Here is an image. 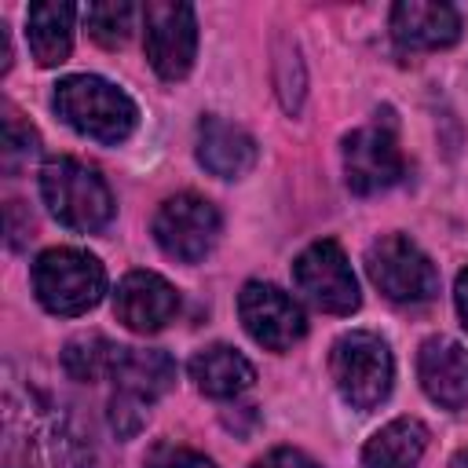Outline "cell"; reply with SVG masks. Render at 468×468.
Instances as JSON below:
<instances>
[{
    "mask_svg": "<svg viewBox=\"0 0 468 468\" xmlns=\"http://www.w3.org/2000/svg\"><path fill=\"white\" fill-rule=\"evenodd\" d=\"M197 161L219 179H238L256 165V139L223 117H201Z\"/></svg>",
    "mask_w": 468,
    "mask_h": 468,
    "instance_id": "15",
    "label": "cell"
},
{
    "mask_svg": "<svg viewBox=\"0 0 468 468\" xmlns=\"http://www.w3.org/2000/svg\"><path fill=\"white\" fill-rule=\"evenodd\" d=\"M37 150H40L37 132L22 121V113L15 106H4V168L15 172L29 157H37Z\"/></svg>",
    "mask_w": 468,
    "mask_h": 468,
    "instance_id": "21",
    "label": "cell"
},
{
    "mask_svg": "<svg viewBox=\"0 0 468 468\" xmlns=\"http://www.w3.org/2000/svg\"><path fill=\"white\" fill-rule=\"evenodd\" d=\"M0 55H4L0 73H7V69H11V33H7V26H4V22H0Z\"/></svg>",
    "mask_w": 468,
    "mask_h": 468,
    "instance_id": "26",
    "label": "cell"
},
{
    "mask_svg": "<svg viewBox=\"0 0 468 468\" xmlns=\"http://www.w3.org/2000/svg\"><path fill=\"white\" fill-rule=\"evenodd\" d=\"M146 468H216L205 453H194V450H183V446H165L150 457Z\"/></svg>",
    "mask_w": 468,
    "mask_h": 468,
    "instance_id": "22",
    "label": "cell"
},
{
    "mask_svg": "<svg viewBox=\"0 0 468 468\" xmlns=\"http://www.w3.org/2000/svg\"><path fill=\"white\" fill-rule=\"evenodd\" d=\"M190 380L208 399H234L245 388H252L256 369L241 351H234L227 344H212L190 358Z\"/></svg>",
    "mask_w": 468,
    "mask_h": 468,
    "instance_id": "16",
    "label": "cell"
},
{
    "mask_svg": "<svg viewBox=\"0 0 468 468\" xmlns=\"http://www.w3.org/2000/svg\"><path fill=\"white\" fill-rule=\"evenodd\" d=\"M33 289L37 300L62 318H77L91 311L106 292V271L102 263L84 249H48L33 263Z\"/></svg>",
    "mask_w": 468,
    "mask_h": 468,
    "instance_id": "3",
    "label": "cell"
},
{
    "mask_svg": "<svg viewBox=\"0 0 468 468\" xmlns=\"http://www.w3.org/2000/svg\"><path fill=\"white\" fill-rule=\"evenodd\" d=\"M40 197L48 205V212L80 234L102 230L113 219V194L106 186V179L77 161V157H51L40 168Z\"/></svg>",
    "mask_w": 468,
    "mask_h": 468,
    "instance_id": "2",
    "label": "cell"
},
{
    "mask_svg": "<svg viewBox=\"0 0 468 468\" xmlns=\"http://www.w3.org/2000/svg\"><path fill=\"white\" fill-rule=\"evenodd\" d=\"M29 227L33 219L22 216V201H7V245L11 249H22V241L29 238Z\"/></svg>",
    "mask_w": 468,
    "mask_h": 468,
    "instance_id": "24",
    "label": "cell"
},
{
    "mask_svg": "<svg viewBox=\"0 0 468 468\" xmlns=\"http://www.w3.org/2000/svg\"><path fill=\"white\" fill-rule=\"evenodd\" d=\"M417 377L431 402L461 410L468 402V347L453 336H428L417 351Z\"/></svg>",
    "mask_w": 468,
    "mask_h": 468,
    "instance_id": "13",
    "label": "cell"
},
{
    "mask_svg": "<svg viewBox=\"0 0 468 468\" xmlns=\"http://www.w3.org/2000/svg\"><path fill=\"white\" fill-rule=\"evenodd\" d=\"M391 37L406 51H435L450 48L461 37V15L450 4L431 0H402L391 7Z\"/></svg>",
    "mask_w": 468,
    "mask_h": 468,
    "instance_id": "14",
    "label": "cell"
},
{
    "mask_svg": "<svg viewBox=\"0 0 468 468\" xmlns=\"http://www.w3.org/2000/svg\"><path fill=\"white\" fill-rule=\"evenodd\" d=\"M73 4H29L26 11V37L29 51L40 66H58L69 58L73 48Z\"/></svg>",
    "mask_w": 468,
    "mask_h": 468,
    "instance_id": "17",
    "label": "cell"
},
{
    "mask_svg": "<svg viewBox=\"0 0 468 468\" xmlns=\"http://www.w3.org/2000/svg\"><path fill=\"white\" fill-rule=\"evenodd\" d=\"M113 399H110V428L121 439H132L150 413V402H157L176 384V362L165 351H139L124 347L117 369H113Z\"/></svg>",
    "mask_w": 468,
    "mask_h": 468,
    "instance_id": "5",
    "label": "cell"
},
{
    "mask_svg": "<svg viewBox=\"0 0 468 468\" xmlns=\"http://www.w3.org/2000/svg\"><path fill=\"white\" fill-rule=\"evenodd\" d=\"M238 314L245 333L267 351H289L307 333V318L300 303L271 282H249L238 292Z\"/></svg>",
    "mask_w": 468,
    "mask_h": 468,
    "instance_id": "10",
    "label": "cell"
},
{
    "mask_svg": "<svg viewBox=\"0 0 468 468\" xmlns=\"http://www.w3.org/2000/svg\"><path fill=\"white\" fill-rule=\"evenodd\" d=\"M344 176L355 194H380L402 179V150L380 124L355 128L344 135Z\"/></svg>",
    "mask_w": 468,
    "mask_h": 468,
    "instance_id": "11",
    "label": "cell"
},
{
    "mask_svg": "<svg viewBox=\"0 0 468 468\" xmlns=\"http://www.w3.org/2000/svg\"><path fill=\"white\" fill-rule=\"evenodd\" d=\"M124 347L106 340L102 333H77L73 340H66L62 347V369L73 377V380H102V377H113L117 362H121Z\"/></svg>",
    "mask_w": 468,
    "mask_h": 468,
    "instance_id": "19",
    "label": "cell"
},
{
    "mask_svg": "<svg viewBox=\"0 0 468 468\" xmlns=\"http://www.w3.org/2000/svg\"><path fill=\"white\" fill-rule=\"evenodd\" d=\"M453 300H457V314H461V322L468 325V267L457 274V289H453Z\"/></svg>",
    "mask_w": 468,
    "mask_h": 468,
    "instance_id": "25",
    "label": "cell"
},
{
    "mask_svg": "<svg viewBox=\"0 0 468 468\" xmlns=\"http://www.w3.org/2000/svg\"><path fill=\"white\" fill-rule=\"evenodd\" d=\"M143 44L146 58L165 80H183L194 66L197 51V18L190 4L176 0H150L143 7Z\"/></svg>",
    "mask_w": 468,
    "mask_h": 468,
    "instance_id": "8",
    "label": "cell"
},
{
    "mask_svg": "<svg viewBox=\"0 0 468 468\" xmlns=\"http://www.w3.org/2000/svg\"><path fill=\"white\" fill-rule=\"evenodd\" d=\"M366 274L395 303H424V300H431L439 292L435 263L406 234L377 238L366 249Z\"/></svg>",
    "mask_w": 468,
    "mask_h": 468,
    "instance_id": "6",
    "label": "cell"
},
{
    "mask_svg": "<svg viewBox=\"0 0 468 468\" xmlns=\"http://www.w3.org/2000/svg\"><path fill=\"white\" fill-rule=\"evenodd\" d=\"M113 314L132 333H157L179 314V292L154 271H132L113 292Z\"/></svg>",
    "mask_w": 468,
    "mask_h": 468,
    "instance_id": "12",
    "label": "cell"
},
{
    "mask_svg": "<svg viewBox=\"0 0 468 468\" xmlns=\"http://www.w3.org/2000/svg\"><path fill=\"white\" fill-rule=\"evenodd\" d=\"M424 446H428V428L417 417H399L366 442L362 468H417Z\"/></svg>",
    "mask_w": 468,
    "mask_h": 468,
    "instance_id": "18",
    "label": "cell"
},
{
    "mask_svg": "<svg viewBox=\"0 0 468 468\" xmlns=\"http://www.w3.org/2000/svg\"><path fill=\"white\" fill-rule=\"evenodd\" d=\"M450 468H468V446L453 453V461H450Z\"/></svg>",
    "mask_w": 468,
    "mask_h": 468,
    "instance_id": "27",
    "label": "cell"
},
{
    "mask_svg": "<svg viewBox=\"0 0 468 468\" xmlns=\"http://www.w3.org/2000/svg\"><path fill=\"white\" fill-rule=\"evenodd\" d=\"M55 113L80 135L95 143H124L135 132L139 110L135 102L110 80L77 73L55 84Z\"/></svg>",
    "mask_w": 468,
    "mask_h": 468,
    "instance_id": "1",
    "label": "cell"
},
{
    "mask_svg": "<svg viewBox=\"0 0 468 468\" xmlns=\"http://www.w3.org/2000/svg\"><path fill=\"white\" fill-rule=\"evenodd\" d=\"M329 373L336 391L355 410H373L388 399L395 380V358L384 336L369 329L344 333L329 351Z\"/></svg>",
    "mask_w": 468,
    "mask_h": 468,
    "instance_id": "4",
    "label": "cell"
},
{
    "mask_svg": "<svg viewBox=\"0 0 468 468\" xmlns=\"http://www.w3.org/2000/svg\"><path fill=\"white\" fill-rule=\"evenodd\" d=\"M292 285L325 314H351L358 311V282L344 256V249L329 238L307 245L292 263Z\"/></svg>",
    "mask_w": 468,
    "mask_h": 468,
    "instance_id": "7",
    "label": "cell"
},
{
    "mask_svg": "<svg viewBox=\"0 0 468 468\" xmlns=\"http://www.w3.org/2000/svg\"><path fill=\"white\" fill-rule=\"evenodd\" d=\"M154 238L172 260L197 263L212 252V245L219 238V212L201 194H190V190L176 194V197L161 201V208L154 216Z\"/></svg>",
    "mask_w": 468,
    "mask_h": 468,
    "instance_id": "9",
    "label": "cell"
},
{
    "mask_svg": "<svg viewBox=\"0 0 468 468\" xmlns=\"http://www.w3.org/2000/svg\"><path fill=\"white\" fill-rule=\"evenodd\" d=\"M252 468H318L307 453H300V450H292V446H278V450H271V453H263Z\"/></svg>",
    "mask_w": 468,
    "mask_h": 468,
    "instance_id": "23",
    "label": "cell"
},
{
    "mask_svg": "<svg viewBox=\"0 0 468 468\" xmlns=\"http://www.w3.org/2000/svg\"><path fill=\"white\" fill-rule=\"evenodd\" d=\"M132 18H135V7L124 4V0H106V4H88L84 11V22H88V33L95 44L102 48H121L132 33Z\"/></svg>",
    "mask_w": 468,
    "mask_h": 468,
    "instance_id": "20",
    "label": "cell"
}]
</instances>
